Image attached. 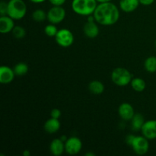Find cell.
I'll return each instance as SVG.
<instances>
[{
	"label": "cell",
	"instance_id": "5b68a950",
	"mask_svg": "<svg viewBox=\"0 0 156 156\" xmlns=\"http://www.w3.org/2000/svg\"><path fill=\"white\" fill-rule=\"evenodd\" d=\"M130 146L136 154L139 155H143L147 153L148 151H149V140L146 138L144 136H135Z\"/></svg>",
	"mask_w": 156,
	"mask_h": 156
},
{
	"label": "cell",
	"instance_id": "9c48e42d",
	"mask_svg": "<svg viewBox=\"0 0 156 156\" xmlns=\"http://www.w3.org/2000/svg\"><path fill=\"white\" fill-rule=\"evenodd\" d=\"M142 133L149 140L156 139V120L146 121L141 129Z\"/></svg>",
	"mask_w": 156,
	"mask_h": 156
},
{
	"label": "cell",
	"instance_id": "3957f363",
	"mask_svg": "<svg viewBox=\"0 0 156 156\" xmlns=\"http://www.w3.org/2000/svg\"><path fill=\"white\" fill-rule=\"evenodd\" d=\"M27 13V5L23 0H9L8 14L14 20H21Z\"/></svg>",
	"mask_w": 156,
	"mask_h": 156
},
{
	"label": "cell",
	"instance_id": "1f68e13d",
	"mask_svg": "<svg viewBox=\"0 0 156 156\" xmlns=\"http://www.w3.org/2000/svg\"><path fill=\"white\" fill-rule=\"evenodd\" d=\"M112 0H97V2L98 3L101 2H111Z\"/></svg>",
	"mask_w": 156,
	"mask_h": 156
},
{
	"label": "cell",
	"instance_id": "836d02e7",
	"mask_svg": "<svg viewBox=\"0 0 156 156\" xmlns=\"http://www.w3.org/2000/svg\"><path fill=\"white\" fill-rule=\"evenodd\" d=\"M85 155L86 156H94L95 155H94V153H92V152H88V153L85 154Z\"/></svg>",
	"mask_w": 156,
	"mask_h": 156
},
{
	"label": "cell",
	"instance_id": "d6a6232c",
	"mask_svg": "<svg viewBox=\"0 0 156 156\" xmlns=\"http://www.w3.org/2000/svg\"><path fill=\"white\" fill-rule=\"evenodd\" d=\"M60 139L64 142V143H65V142L67 140V137L66 136H62L60 137Z\"/></svg>",
	"mask_w": 156,
	"mask_h": 156
},
{
	"label": "cell",
	"instance_id": "83f0119b",
	"mask_svg": "<svg viewBox=\"0 0 156 156\" xmlns=\"http://www.w3.org/2000/svg\"><path fill=\"white\" fill-rule=\"evenodd\" d=\"M154 2H155V0H140V4L145 6L151 5L152 4H153Z\"/></svg>",
	"mask_w": 156,
	"mask_h": 156
},
{
	"label": "cell",
	"instance_id": "7c38bea8",
	"mask_svg": "<svg viewBox=\"0 0 156 156\" xmlns=\"http://www.w3.org/2000/svg\"><path fill=\"white\" fill-rule=\"evenodd\" d=\"M15 27L14 19L9 15L0 17V32L2 34H8L12 31Z\"/></svg>",
	"mask_w": 156,
	"mask_h": 156
},
{
	"label": "cell",
	"instance_id": "e0dca14e",
	"mask_svg": "<svg viewBox=\"0 0 156 156\" xmlns=\"http://www.w3.org/2000/svg\"><path fill=\"white\" fill-rule=\"evenodd\" d=\"M131 129L133 131L141 130L145 121L144 117L141 114H135L133 117L131 119Z\"/></svg>",
	"mask_w": 156,
	"mask_h": 156
},
{
	"label": "cell",
	"instance_id": "ac0fdd59",
	"mask_svg": "<svg viewBox=\"0 0 156 156\" xmlns=\"http://www.w3.org/2000/svg\"><path fill=\"white\" fill-rule=\"evenodd\" d=\"M88 89L92 94H101L105 91V85L100 81L94 80L90 82L88 85Z\"/></svg>",
	"mask_w": 156,
	"mask_h": 156
},
{
	"label": "cell",
	"instance_id": "4316f807",
	"mask_svg": "<svg viewBox=\"0 0 156 156\" xmlns=\"http://www.w3.org/2000/svg\"><path fill=\"white\" fill-rule=\"evenodd\" d=\"M50 2L53 5L55 6H62L64 3L66 2V0H49Z\"/></svg>",
	"mask_w": 156,
	"mask_h": 156
},
{
	"label": "cell",
	"instance_id": "4fadbf2b",
	"mask_svg": "<svg viewBox=\"0 0 156 156\" xmlns=\"http://www.w3.org/2000/svg\"><path fill=\"white\" fill-rule=\"evenodd\" d=\"M84 34L88 38H95L99 34V28L96 21H87L84 25Z\"/></svg>",
	"mask_w": 156,
	"mask_h": 156
},
{
	"label": "cell",
	"instance_id": "cb8c5ba5",
	"mask_svg": "<svg viewBox=\"0 0 156 156\" xmlns=\"http://www.w3.org/2000/svg\"><path fill=\"white\" fill-rule=\"evenodd\" d=\"M44 32H45L47 36L50 37H56L58 30L56 27V24L50 23V24H47L45 28H44Z\"/></svg>",
	"mask_w": 156,
	"mask_h": 156
},
{
	"label": "cell",
	"instance_id": "484cf974",
	"mask_svg": "<svg viewBox=\"0 0 156 156\" xmlns=\"http://www.w3.org/2000/svg\"><path fill=\"white\" fill-rule=\"evenodd\" d=\"M61 111L60 110L57 109V108H54L51 111V113H50V116L51 117L55 119H59V117H61Z\"/></svg>",
	"mask_w": 156,
	"mask_h": 156
},
{
	"label": "cell",
	"instance_id": "6da1fadb",
	"mask_svg": "<svg viewBox=\"0 0 156 156\" xmlns=\"http://www.w3.org/2000/svg\"><path fill=\"white\" fill-rule=\"evenodd\" d=\"M95 21L104 26H111L116 24L120 18V11L115 4L111 2L98 4L94 14Z\"/></svg>",
	"mask_w": 156,
	"mask_h": 156
},
{
	"label": "cell",
	"instance_id": "7a4b0ae2",
	"mask_svg": "<svg viewBox=\"0 0 156 156\" xmlns=\"http://www.w3.org/2000/svg\"><path fill=\"white\" fill-rule=\"evenodd\" d=\"M97 5V0H73L72 2L73 12L82 16L93 15Z\"/></svg>",
	"mask_w": 156,
	"mask_h": 156
},
{
	"label": "cell",
	"instance_id": "ba28073f",
	"mask_svg": "<svg viewBox=\"0 0 156 156\" xmlns=\"http://www.w3.org/2000/svg\"><path fill=\"white\" fill-rule=\"evenodd\" d=\"M82 148V143L79 138L72 136L65 142V152L69 155H77Z\"/></svg>",
	"mask_w": 156,
	"mask_h": 156
},
{
	"label": "cell",
	"instance_id": "277c9868",
	"mask_svg": "<svg viewBox=\"0 0 156 156\" xmlns=\"http://www.w3.org/2000/svg\"><path fill=\"white\" fill-rule=\"evenodd\" d=\"M132 79L130 72L122 67L114 69L111 73V80L117 86H126L130 83Z\"/></svg>",
	"mask_w": 156,
	"mask_h": 156
},
{
	"label": "cell",
	"instance_id": "5bb4252c",
	"mask_svg": "<svg viewBox=\"0 0 156 156\" xmlns=\"http://www.w3.org/2000/svg\"><path fill=\"white\" fill-rule=\"evenodd\" d=\"M50 150L52 155H61L65 151V143L61 139H54L50 145Z\"/></svg>",
	"mask_w": 156,
	"mask_h": 156
},
{
	"label": "cell",
	"instance_id": "8992f818",
	"mask_svg": "<svg viewBox=\"0 0 156 156\" xmlns=\"http://www.w3.org/2000/svg\"><path fill=\"white\" fill-rule=\"evenodd\" d=\"M55 40L57 44L60 47L66 48L70 47L74 42V36L69 30L66 28H62L58 30Z\"/></svg>",
	"mask_w": 156,
	"mask_h": 156
},
{
	"label": "cell",
	"instance_id": "8fae6325",
	"mask_svg": "<svg viewBox=\"0 0 156 156\" xmlns=\"http://www.w3.org/2000/svg\"><path fill=\"white\" fill-rule=\"evenodd\" d=\"M118 114L120 118L123 120H131L135 114L133 108L129 103H123L120 105L118 109Z\"/></svg>",
	"mask_w": 156,
	"mask_h": 156
},
{
	"label": "cell",
	"instance_id": "9a60e30c",
	"mask_svg": "<svg viewBox=\"0 0 156 156\" xmlns=\"http://www.w3.org/2000/svg\"><path fill=\"white\" fill-rule=\"evenodd\" d=\"M140 4V0H120V8L123 12L130 13L134 12Z\"/></svg>",
	"mask_w": 156,
	"mask_h": 156
},
{
	"label": "cell",
	"instance_id": "52a82bcc",
	"mask_svg": "<svg viewBox=\"0 0 156 156\" xmlns=\"http://www.w3.org/2000/svg\"><path fill=\"white\" fill-rule=\"evenodd\" d=\"M66 17V10L62 6L53 5L47 12V18L49 22L53 24H58L62 22Z\"/></svg>",
	"mask_w": 156,
	"mask_h": 156
},
{
	"label": "cell",
	"instance_id": "44dd1931",
	"mask_svg": "<svg viewBox=\"0 0 156 156\" xmlns=\"http://www.w3.org/2000/svg\"><path fill=\"white\" fill-rule=\"evenodd\" d=\"M27 71H28V66L24 62H19L14 67V72L15 73V76H24L27 73Z\"/></svg>",
	"mask_w": 156,
	"mask_h": 156
},
{
	"label": "cell",
	"instance_id": "d6986e66",
	"mask_svg": "<svg viewBox=\"0 0 156 156\" xmlns=\"http://www.w3.org/2000/svg\"><path fill=\"white\" fill-rule=\"evenodd\" d=\"M133 89L138 92H142L146 89V83L141 78H134L130 82Z\"/></svg>",
	"mask_w": 156,
	"mask_h": 156
},
{
	"label": "cell",
	"instance_id": "ffe728a7",
	"mask_svg": "<svg viewBox=\"0 0 156 156\" xmlns=\"http://www.w3.org/2000/svg\"><path fill=\"white\" fill-rule=\"evenodd\" d=\"M144 66L146 71L149 73H154L156 72V56H152L148 57L145 60Z\"/></svg>",
	"mask_w": 156,
	"mask_h": 156
},
{
	"label": "cell",
	"instance_id": "d4e9b609",
	"mask_svg": "<svg viewBox=\"0 0 156 156\" xmlns=\"http://www.w3.org/2000/svg\"><path fill=\"white\" fill-rule=\"evenodd\" d=\"M8 14V2L2 1L0 2V15L1 16H5Z\"/></svg>",
	"mask_w": 156,
	"mask_h": 156
},
{
	"label": "cell",
	"instance_id": "f1b7e54d",
	"mask_svg": "<svg viewBox=\"0 0 156 156\" xmlns=\"http://www.w3.org/2000/svg\"><path fill=\"white\" fill-rule=\"evenodd\" d=\"M134 137H135V136H134V135H129V136H126V144L128 145V146H130L131 143H132L133 141Z\"/></svg>",
	"mask_w": 156,
	"mask_h": 156
},
{
	"label": "cell",
	"instance_id": "2e32d148",
	"mask_svg": "<svg viewBox=\"0 0 156 156\" xmlns=\"http://www.w3.org/2000/svg\"><path fill=\"white\" fill-rule=\"evenodd\" d=\"M44 127L46 132L48 133H56L60 129V122H59V119H55L51 117L46 121Z\"/></svg>",
	"mask_w": 156,
	"mask_h": 156
},
{
	"label": "cell",
	"instance_id": "30bf717a",
	"mask_svg": "<svg viewBox=\"0 0 156 156\" xmlns=\"http://www.w3.org/2000/svg\"><path fill=\"white\" fill-rule=\"evenodd\" d=\"M15 76V73L14 69L10 67L2 66L0 68V83L3 85H7L11 83L14 80Z\"/></svg>",
	"mask_w": 156,
	"mask_h": 156
},
{
	"label": "cell",
	"instance_id": "4dcf8cb0",
	"mask_svg": "<svg viewBox=\"0 0 156 156\" xmlns=\"http://www.w3.org/2000/svg\"><path fill=\"white\" fill-rule=\"evenodd\" d=\"M30 1L34 3H42L44 2H45L46 0H30Z\"/></svg>",
	"mask_w": 156,
	"mask_h": 156
},
{
	"label": "cell",
	"instance_id": "f546056e",
	"mask_svg": "<svg viewBox=\"0 0 156 156\" xmlns=\"http://www.w3.org/2000/svg\"><path fill=\"white\" fill-rule=\"evenodd\" d=\"M22 155L24 156H30V152L29 150H24L23 152Z\"/></svg>",
	"mask_w": 156,
	"mask_h": 156
},
{
	"label": "cell",
	"instance_id": "603a6c76",
	"mask_svg": "<svg viewBox=\"0 0 156 156\" xmlns=\"http://www.w3.org/2000/svg\"><path fill=\"white\" fill-rule=\"evenodd\" d=\"M12 32L13 36L17 39H21V38L24 37L26 34L25 29L21 26H15Z\"/></svg>",
	"mask_w": 156,
	"mask_h": 156
},
{
	"label": "cell",
	"instance_id": "7402d4cb",
	"mask_svg": "<svg viewBox=\"0 0 156 156\" xmlns=\"http://www.w3.org/2000/svg\"><path fill=\"white\" fill-rule=\"evenodd\" d=\"M32 18L37 22H41L47 18V14L42 9H37L32 14Z\"/></svg>",
	"mask_w": 156,
	"mask_h": 156
},
{
	"label": "cell",
	"instance_id": "e575fe53",
	"mask_svg": "<svg viewBox=\"0 0 156 156\" xmlns=\"http://www.w3.org/2000/svg\"><path fill=\"white\" fill-rule=\"evenodd\" d=\"M155 47H156V41H155Z\"/></svg>",
	"mask_w": 156,
	"mask_h": 156
}]
</instances>
